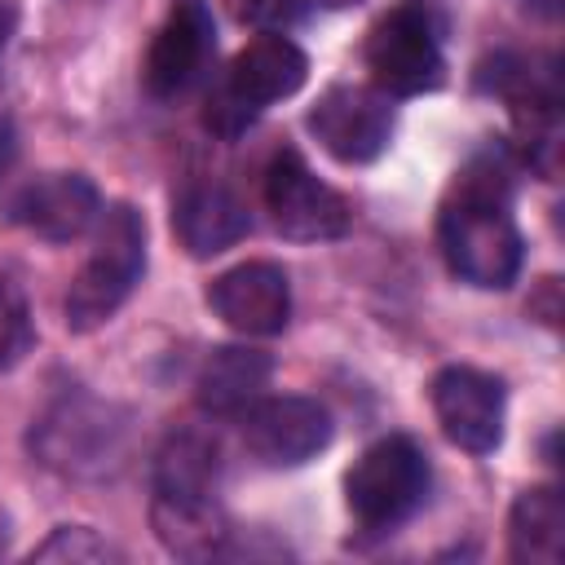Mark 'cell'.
Listing matches in <instances>:
<instances>
[{
	"instance_id": "1",
	"label": "cell",
	"mask_w": 565,
	"mask_h": 565,
	"mask_svg": "<svg viewBox=\"0 0 565 565\" xmlns=\"http://www.w3.org/2000/svg\"><path fill=\"white\" fill-rule=\"evenodd\" d=\"M437 247L468 287L503 291L521 278L525 238L512 216V163L499 150H481L455 172L437 212Z\"/></svg>"
},
{
	"instance_id": "2",
	"label": "cell",
	"mask_w": 565,
	"mask_h": 565,
	"mask_svg": "<svg viewBox=\"0 0 565 565\" xmlns=\"http://www.w3.org/2000/svg\"><path fill=\"white\" fill-rule=\"evenodd\" d=\"M150 521L172 556L185 561L225 556L234 530L221 508V446L207 433L181 428L163 437L154 455Z\"/></svg>"
},
{
	"instance_id": "3",
	"label": "cell",
	"mask_w": 565,
	"mask_h": 565,
	"mask_svg": "<svg viewBox=\"0 0 565 565\" xmlns=\"http://www.w3.org/2000/svg\"><path fill=\"white\" fill-rule=\"evenodd\" d=\"M128 433H132V419L124 406L93 397L84 388H66L31 424V455L62 477L97 481L124 463Z\"/></svg>"
},
{
	"instance_id": "4",
	"label": "cell",
	"mask_w": 565,
	"mask_h": 565,
	"mask_svg": "<svg viewBox=\"0 0 565 565\" xmlns=\"http://www.w3.org/2000/svg\"><path fill=\"white\" fill-rule=\"evenodd\" d=\"M93 230H97L93 252L79 265L71 291H66V305H62L66 327L75 335H88V331L106 327L146 274V216L132 203L102 207Z\"/></svg>"
},
{
	"instance_id": "5",
	"label": "cell",
	"mask_w": 565,
	"mask_h": 565,
	"mask_svg": "<svg viewBox=\"0 0 565 565\" xmlns=\"http://www.w3.org/2000/svg\"><path fill=\"white\" fill-rule=\"evenodd\" d=\"M433 486V463L415 437H380L371 441L353 468L344 472V503L362 534H393L406 525Z\"/></svg>"
},
{
	"instance_id": "6",
	"label": "cell",
	"mask_w": 565,
	"mask_h": 565,
	"mask_svg": "<svg viewBox=\"0 0 565 565\" xmlns=\"http://www.w3.org/2000/svg\"><path fill=\"white\" fill-rule=\"evenodd\" d=\"M366 71L384 97H419L441 88L446 53H441V22L428 0L393 4L366 31Z\"/></svg>"
},
{
	"instance_id": "7",
	"label": "cell",
	"mask_w": 565,
	"mask_h": 565,
	"mask_svg": "<svg viewBox=\"0 0 565 565\" xmlns=\"http://www.w3.org/2000/svg\"><path fill=\"white\" fill-rule=\"evenodd\" d=\"M265 212L274 230L291 243H331L344 238L353 225L349 199L327 185L291 146H282L265 168Z\"/></svg>"
},
{
	"instance_id": "8",
	"label": "cell",
	"mask_w": 565,
	"mask_h": 565,
	"mask_svg": "<svg viewBox=\"0 0 565 565\" xmlns=\"http://www.w3.org/2000/svg\"><path fill=\"white\" fill-rule=\"evenodd\" d=\"M305 79H309L305 49L291 35H282V31H260L230 62L225 88L216 97V110H207V124H225V115H230V132H234L256 110L296 97L305 88Z\"/></svg>"
},
{
	"instance_id": "9",
	"label": "cell",
	"mask_w": 565,
	"mask_h": 565,
	"mask_svg": "<svg viewBox=\"0 0 565 565\" xmlns=\"http://www.w3.org/2000/svg\"><path fill=\"white\" fill-rule=\"evenodd\" d=\"M335 437V419L318 397H256L243 411V446L265 468H300Z\"/></svg>"
},
{
	"instance_id": "10",
	"label": "cell",
	"mask_w": 565,
	"mask_h": 565,
	"mask_svg": "<svg viewBox=\"0 0 565 565\" xmlns=\"http://www.w3.org/2000/svg\"><path fill=\"white\" fill-rule=\"evenodd\" d=\"M433 415L450 446L468 455H490L503 441L508 419V388L499 375L477 366H441L428 384Z\"/></svg>"
},
{
	"instance_id": "11",
	"label": "cell",
	"mask_w": 565,
	"mask_h": 565,
	"mask_svg": "<svg viewBox=\"0 0 565 565\" xmlns=\"http://www.w3.org/2000/svg\"><path fill=\"white\" fill-rule=\"evenodd\" d=\"M309 132L313 141L335 159V163H371L388 150L393 141V106L380 88L362 84H331L313 110H309Z\"/></svg>"
},
{
	"instance_id": "12",
	"label": "cell",
	"mask_w": 565,
	"mask_h": 565,
	"mask_svg": "<svg viewBox=\"0 0 565 565\" xmlns=\"http://www.w3.org/2000/svg\"><path fill=\"white\" fill-rule=\"evenodd\" d=\"M216 53V22H212V9L203 0H177L168 9V18L159 22L150 49H146V66H141V79H146V93L154 102H177L185 97L207 62Z\"/></svg>"
},
{
	"instance_id": "13",
	"label": "cell",
	"mask_w": 565,
	"mask_h": 565,
	"mask_svg": "<svg viewBox=\"0 0 565 565\" xmlns=\"http://www.w3.org/2000/svg\"><path fill=\"white\" fill-rule=\"evenodd\" d=\"M4 216L44 243H75L102 216V190L88 172H40L18 185Z\"/></svg>"
},
{
	"instance_id": "14",
	"label": "cell",
	"mask_w": 565,
	"mask_h": 565,
	"mask_svg": "<svg viewBox=\"0 0 565 565\" xmlns=\"http://www.w3.org/2000/svg\"><path fill=\"white\" fill-rule=\"evenodd\" d=\"M207 309L238 335H278L291 318V282L274 260H243L212 278Z\"/></svg>"
},
{
	"instance_id": "15",
	"label": "cell",
	"mask_w": 565,
	"mask_h": 565,
	"mask_svg": "<svg viewBox=\"0 0 565 565\" xmlns=\"http://www.w3.org/2000/svg\"><path fill=\"white\" fill-rule=\"evenodd\" d=\"M247 230H252V216H247L243 199L221 181H190L172 199V234L194 260L221 256Z\"/></svg>"
},
{
	"instance_id": "16",
	"label": "cell",
	"mask_w": 565,
	"mask_h": 565,
	"mask_svg": "<svg viewBox=\"0 0 565 565\" xmlns=\"http://www.w3.org/2000/svg\"><path fill=\"white\" fill-rule=\"evenodd\" d=\"M269 375H274L269 353L247 344H216L194 375V397L207 415H243L256 397H265Z\"/></svg>"
},
{
	"instance_id": "17",
	"label": "cell",
	"mask_w": 565,
	"mask_h": 565,
	"mask_svg": "<svg viewBox=\"0 0 565 565\" xmlns=\"http://www.w3.org/2000/svg\"><path fill=\"white\" fill-rule=\"evenodd\" d=\"M508 556L521 565H561V556H565V499L556 486H530L512 499Z\"/></svg>"
},
{
	"instance_id": "18",
	"label": "cell",
	"mask_w": 565,
	"mask_h": 565,
	"mask_svg": "<svg viewBox=\"0 0 565 565\" xmlns=\"http://www.w3.org/2000/svg\"><path fill=\"white\" fill-rule=\"evenodd\" d=\"M31 561H71V565H106L124 561V552L102 539L93 525H57L40 547H31Z\"/></svg>"
},
{
	"instance_id": "19",
	"label": "cell",
	"mask_w": 565,
	"mask_h": 565,
	"mask_svg": "<svg viewBox=\"0 0 565 565\" xmlns=\"http://www.w3.org/2000/svg\"><path fill=\"white\" fill-rule=\"evenodd\" d=\"M35 344V322H31V305L22 282L0 278V375L13 371Z\"/></svg>"
},
{
	"instance_id": "20",
	"label": "cell",
	"mask_w": 565,
	"mask_h": 565,
	"mask_svg": "<svg viewBox=\"0 0 565 565\" xmlns=\"http://www.w3.org/2000/svg\"><path fill=\"white\" fill-rule=\"evenodd\" d=\"M18 18H22V0H0V57L18 31Z\"/></svg>"
},
{
	"instance_id": "21",
	"label": "cell",
	"mask_w": 565,
	"mask_h": 565,
	"mask_svg": "<svg viewBox=\"0 0 565 565\" xmlns=\"http://www.w3.org/2000/svg\"><path fill=\"white\" fill-rule=\"evenodd\" d=\"M13 154H18V137H13V124H9L4 115H0V177L9 172Z\"/></svg>"
},
{
	"instance_id": "22",
	"label": "cell",
	"mask_w": 565,
	"mask_h": 565,
	"mask_svg": "<svg viewBox=\"0 0 565 565\" xmlns=\"http://www.w3.org/2000/svg\"><path fill=\"white\" fill-rule=\"evenodd\" d=\"M225 4H230V13H234L238 22L260 18V13H269V9H274V0H225Z\"/></svg>"
},
{
	"instance_id": "23",
	"label": "cell",
	"mask_w": 565,
	"mask_h": 565,
	"mask_svg": "<svg viewBox=\"0 0 565 565\" xmlns=\"http://www.w3.org/2000/svg\"><path fill=\"white\" fill-rule=\"evenodd\" d=\"M4 547H9V512L0 508V556H4Z\"/></svg>"
},
{
	"instance_id": "24",
	"label": "cell",
	"mask_w": 565,
	"mask_h": 565,
	"mask_svg": "<svg viewBox=\"0 0 565 565\" xmlns=\"http://www.w3.org/2000/svg\"><path fill=\"white\" fill-rule=\"evenodd\" d=\"M313 4H322V9H353V4H362V0H313Z\"/></svg>"
},
{
	"instance_id": "25",
	"label": "cell",
	"mask_w": 565,
	"mask_h": 565,
	"mask_svg": "<svg viewBox=\"0 0 565 565\" xmlns=\"http://www.w3.org/2000/svg\"><path fill=\"white\" fill-rule=\"evenodd\" d=\"M534 9H543V13H556V0H530Z\"/></svg>"
}]
</instances>
